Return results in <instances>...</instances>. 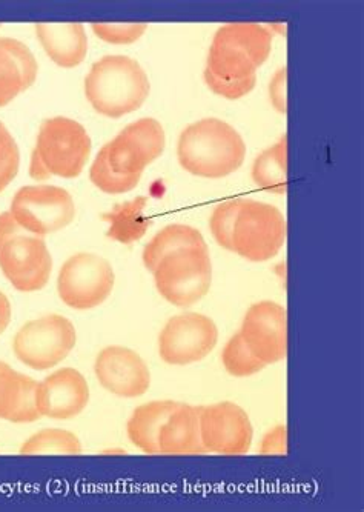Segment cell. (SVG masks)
Listing matches in <instances>:
<instances>
[{"instance_id":"1","label":"cell","mask_w":364,"mask_h":512,"mask_svg":"<svg viewBox=\"0 0 364 512\" xmlns=\"http://www.w3.org/2000/svg\"><path fill=\"white\" fill-rule=\"evenodd\" d=\"M180 167L192 176L223 179L242 168L246 143L242 134L217 117L197 120L177 142Z\"/></svg>"},{"instance_id":"2","label":"cell","mask_w":364,"mask_h":512,"mask_svg":"<svg viewBox=\"0 0 364 512\" xmlns=\"http://www.w3.org/2000/svg\"><path fill=\"white\" fill-rule=\"evenodd\" d=\"M149 91L151 85L142 65L120 54L97 60L85 77V96L91 107L111 119L139 110Z\"/></svg>"},{"instance_id":"3","label":"cell","mask_w":364,"mask_h":512,"mask_svg":"<svg viewBox=\"0 0 364 512\" xmlns=\"http://www.w3.org/2000/svg\"><path fill=\"white\" fill-rule=\"evenodd\" d=\"M91 147L90 134L77 120L62 116L44 120L31 154V179L44 182L51 177H79L90 159Z\"/></svg>"},{"instance_id":"4","label":"cell","mask_w":364,"mask_h":512,"mask_svg":"<svg viewBox=\"0 0 364 512\" xmlns=\"http://www.w3.org/2000/svg\"><path fill=\"white\" fill-rule=\"evenodd\" d=\"M0 271L20 293L44 290L53 271L44 237L25 231L10 211L0 214Z\"/></svg>"},{"instance_id":"5","label":"cell","mask_w":364,"mask_h":512,"mask_svg":"<svg viewBox=\"0 0 364 512\" xmlns=\"http://www.w3.org/2000/svg\"><path fill=\"white\" fill-rule=\"evenodd\" d=\"M272 51V33L259 24H228L217 30L205 70L223 80L257 76Z\"/></svg>"},{"instance_id":"6","label":"cell","mask_w":364,"mask_h":512,"mask_svg":"<svg viewBox=\"0 0 364 512\" xmlns=\"http://www.w3.org/2000/svg\"><path fill=\"white\" fill-rule=\"evenodd\" d=\"M160 296L177 306L196 305L211 290L212 262L208 247L166 254L153 271Z\"/></svg>"},{"instance_id":"7","label":"cell","mask_w":364,"mask_h":512,"mask_svg":"<svg viewBox=\"0 0 364 512\" xmlns=\"http://www.w3.org/2000/svg\"><path fill=\"white\" fill-rule=\"evenodd\" d=\"M288 227L271 203L243 199L232 231V253L249 262H266L285 247Z\"/></svg>"},{"instance_id":"8","label":"cell","mask_w":364,"mask_h":512,"mask_svg":"<svg viewBox=\"0 0 364 512\" xmlns=\"http://www.w3.org/2000/svg\"><path fill=\"white\" fill-rule=\"evenodd\" d=\"M76 342L73 322L60 314H50L30 320L17 331L13 353L31 370L47 371L67 359Z\"/></svg>"},{"instance_id":"9","label":"cell","mask_w":364,"mask_h":512,"mask_svg":"<svg viewBox=\"0 0 364 512\" xmlns=\"http://www.w3.org/2000/svg\"><path fill=\"white\" fill-rule=\"evenodd\" d=\"M10 213L25 231L45 237L73 223L76 203L65 188L40 183L20 188L11 200Z\"/></svg>"},{"instance_id":"10","label":"cell","mask_w":364,"mask_h":512,"mask_svg":"<svg viewBox=\"0 0 364 512\" xmlns=\"http://www.w3.org/2000/svg\"><path fill=\"white\" fill-rule=\"evenodd\" d=\"M116 283L113 266L105 257L79 253L63 263L57 276L60 300L73 310L87 311L102 305Z\"/></svg>"},{"instance_id":"11","label":"cell","mask_w":364,"mask_h":512,"mask_svg":"<svg viewBox=\"0 0 364 512\" xmlns=\"http://www.w3.org/2000/svg\"><path fill=\"white\" fill-rule=\"evenodd\" d=\"M165 145V130L159 120L143 117L123 128L99 154L113 173L142 179L146 167L162 156Z\"/></svg>"},{"instance_id":"12","label":"cell","mask_w":364,"mask_h":512,"mask_svg":"<svg viewBox=\"0 0 364 512\" xmlns=\"http://www.w3.org/2000/svg\"><path fill=\"white\" fill-rule=\"evenodd\" d=\"M219 342V328L211 317L185 313L171 317L159 336V356L173 366H186L208 357Z\"/></svg>"},{"instance_id":"13","label":"cell","mask_w":364,"mask_h":512,"mask_svg":"<svg viewBox=\"0 0 364 512\" xmlns=\"http://www.w3.org/2000/svg\"><path fill=\"white\" fill-rule=\"evenodd\" d=\"M200 437L206 453L242 456L254 439L251 419L234 402L200 406Z\"/></svg>"},{"instance_id":"14","label":"cell","mask_w":364,"mask_h":512,"mask_svg":"<svg viewBox=\"0 0 364 512\" xmlns=\"http://www.w3.org/2000/svg\"><path fill=\"white\" fill-rule=\"evenodd\" d=\"M240 334L252 354L266 366L282 362L288 356V313L285 306L272 300L254 303L246 311Z\"/></svg>"},{"instance_id":"15","label":"cell","mask_w":364,"mask_h":512,"mask_svg":"<svg viewBox=\"0 0 364 512\" xmlns=\"http://www.w3.org/2000/svg\"><path fill=\"white\" fill-rule=\"evenodd\" d=\"M94 374L103 389L122 399L148 393L151 371L143 357L125 346H106L94 362Z\"/></svg>"},{"instance_id":"16","label":"cell","mask_w":364,"mask_h":512,"mask_svg":"<svg viewBox=\"0 0 364 512\" xmlns=\"http://www.w3.org/2000/svg\"><path fill=\"white\" fill-rule=\"evenodd\" d=\"M90 385L74 368H60L42 382H37L36 405L40 417L70 420L87 409Z\"/></svg>"},{"instance_id":"17","label":"cell","mask_w":364,"mask_h":512,"mask_svg":"<svg viewBox=\"0 0 364 512\" xmlns=\"http://www.w3.org/2000/svg\"><path fill=\"white\" fill-rule=\"evenodd\" d=\"M37 73L36 57L24 42L0 37V108L7 107L20 93L33 87Z\"/></svg>"},{"instance_id":"18","label":"cell","mask_w":364,"mask_h":512,"mask_svg":"<svg viewBox=\"0 0 364 512\" xmlns=\"http://www.w3.org/2000/svg\"><path fill=\"white\" fill-rule=\"evenodd\" d=\"M37 380L0 362V420L33 423L42 419L36 405Z\"/></svg>"},{"instance_id":"19","label":"cell","mask_w":364,"mask_h":512,"mask_svg":"<svg viewBox=\"0 0 364 512\" xmlns=\"http://www.w3.org/2000/svg\"><path fill=\"white\" fill-rule=\"evenodd\" d=\"M36 34L47 56L59 67H79L87 57L88 37L82 24H39Z\"/></svg>"},{"instance_id":"20","label":"cell","mask_w":364,"mask_h":512,"mask_svg":"<svg viewBox=\"0 0 364 512\" xmlns=\"http://www.w3.org/2000/svg\"><path fill=\"white\" fill-rule=\"evenodd\" d=\"M160 454H205L200 437V406L179 403L159 433Z\"/></svg>"},{"instance_id":"21","label":"cell","mask_w":364,"mask_h":512,"mask_svg":"<svg viewBox=\"0 0 364 512\" xmlns=\"http://www.w3.org/2000/svg\"><path fill=\"white\" fill-rule=\"evenodd\" d=\"M177 405L173 400H153L137 406L126 423L130 442L145 454H160V428Z\"/></svg>"},{"instance_id":"22","label":"cell","mask_w":364,"mask_h":512,"mask_svg":"<svg viewBox=\"0 0 364 512\" xmlns=\"http://www.w3.org/2000/svg\"><path fill=\"white\" fill-rule=\"evenodd\" d=\"M252 180L257 187L275 196H285L288 191V136L274 147L259 154L252 165Z\"/></svg>"},{"instance_id":"23","label":"cell","mask_w":364,"mask_h":512,"mask_svg":"<svg viewBox=\"0 0 364 512\" xmlns=\"http://www.w3.org/2000/svg\"><path fill=\"white\" fill-rule=\"evenodd\" d=\"M208 247L205 237L197 228L174 223L169 227L163 228L153 239L149 240L145 250H143L142 259L146 270L153 273L157 263L174 251L185 250V248H205Z\"/></svg>"},{"instance_id":"24","label":"cell","mask_w":364,"mask_h":512,"mask_svg":"<svg viewBox=\"0 0 364 512\" xmlns=\"http://www.w3.org/2000/svg\"><path fill=\"white\" fill-rule=\"evenodd\" d=\"M146 203V197H137L131 202L120 203L110 213L103 214V219L110 222L108 237L125 245L142 239L151 227V220L145 216Z\"/></svg>"},{"instance_id":"25","label":"cell","mask_w":364,"mask_h":512,"mask_svg":"<svg viewBox=\"0 0 364 512\" xmlns=\"http://www.w3.org/2000/svg\"><path fill=\"white\" fill-rule=\"evenodd\" d=\"M82 442L76 434L60 428H45L33 434L20 446V454H65L79 456L82 454Z\"/></svg>"},{"instance_id":"26","label":"cell","mask_w":364,"mask_h":512,"mask_svg":"<svg viewBox=\"0 0 364 512\" xmlns=\"http://www.w3.org/2000/svg\"><path fill=\"white\" fill-rule=\"evenodd\" d=\"M222 363L226 373L232 377H251L265 370L262 360L252 354L243 340L242 334L237 333L228 340L222 353Z\"/></svg>"},{"instance_id":"27","label":"cell","mask_w":364,"mask_h":512,"mask_svg":"<svg viewBox=\"0 0 364 512\" xmlns=\"http://www.w3.org/2000/svg\"><path fill=\"white\" fill-rule=\"evenodd\" d=\"M90 179L94 183V187L106 194L130 193L140 182L137 177H122L113 173L100 154H97L93 165H91Z\"/></svg>"},{"instance_id":"28","label":"cell","mask_w":364,"mask_h":512,"mask_svg":"<svg viewBox=\"0 0 364 512\" xmlns=\"http://www.w3.org/2000/svg\"><path fill=\"white\" fill-rule=\"evenodd\" d=\"M243 199L228 200L212 211L209 219L212 237L216 239L220 247L232 251V231H234L235 219L239 214Z\"/></svg>"},{"instance_id":"29","label":"cell","mask_w":364,"mask_h":512,"mask_svg":"<svg viewBox=\"0 0 364 512\" xmlns=\"http://www.w3.org/2000/svg\"><path fill=\"white\" fill-rule=\"evenodd\" d=\"M19 167V147L13 134L0 122V193L16 179Z\"/></svg>"},{"instance_id":"30","label":"cell","mask_w":364,"mask_h":512,"mask_svg":"<svg viewBox=\"0 0 364 512\" xmlns=\"http://www.w3.org/2000/svg\"><path fill=\"white\" fill-rule=\"evenodd\" d=\"M94 34L113 45H130L137 42L148 30L145 24H93Z\"/></svg>"},{"instance_id":"31","label":"cell","mask_w":364,"mask_h":512,"mask_svg":"<svg viewBox=\"0 0 364 512\" xmlns=\"http://www.w3.org/2000/svg\"><path fill=\"white\" fill-rule=\"evenodd\" d=\"M203 77H205L206 85H208L212 93L225 97L228 100H239L242 97L248 96L254 90L255 84H257V76L248 77V79L243 80H223L205 70Z\"/></svg>"},{"instance_id":"32","label":"cell","mask_w":364,"mask_h":512,"mask_svg":"<svg viewBox=\"0 0 364 512\" xmlns=\"http://www.w3.org/2000/svg\"><path fill=\"white\" fill-rule=\"evenodd\" d=\"M259 453L263 456H286L288 454V429L285 425L275 426L260 443Z\"/></svg>"},{"instance_id":"33","label":"cell","mask_w":364,"mask_h":512,"mask_svg":"<svg viewBox=\"0 0 364 512\" xmlns=\"http://www.w3.org/2000/svg\"><path fill=\"white\" fill-rule=\"evenodd\" d=\"M288 68L283 67L274 74L271 82H269V97L271 104L280 114H286L288 111Z\"/></svg>"},{"instance_id":"34","label":"cell","mask_w":364,"mask_h":512,"mask_svg":"<svg viewBox=\"0 0 364 512\" xmlns=\"http://www.w3.org/2000/svg\"><path fill=\"white\" fill-rule=\"evenodd\" d=\"M11 317H13V308H11L10 300L0 291V334L7 330Z\"/></svg>"}]
</instances>
